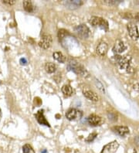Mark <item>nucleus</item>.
Returning a JSON list of instances; mask_svg holds the SVG:
<instances>
[{"instance_id": "1a4fd4ad", "label": "nucleus", "mask_w": 139, "mask_h": 153, "mask_svg": "<svg viewBox=\"0 0 139 153\" xmlns=\"http://www.w3.org/2000/svg\"><path fill=\"white\" fill-rule=\"evenodd\" d=\"M44 111L43 110H39L36 112V114H35V118L36 119V121H38V123L42 125H46V126H48L50 127V123H49L47 120L46 119L44 116V113H43Z\"/></svg>"}, {"instance_id": "dca6fc26", "label": "nucleus", "mask_w": 139, "mask_h": 153, "mask_svg": "<svg viewBox=\"0 0 139 153\" xmlns=\"http://www.w3.org/2000/svg\"><path fill=\"white\" fill-rule=\"evenodd\" d=\"M62 93L63 94V95L65 97H70L74 93V91H73V88H71V85H63V88L61 89Z\"/></svg>"}, {"instance_id": "c85d7f7f", "label": "nucleus", "mask_w": 139, "mask_h": 153, "mask_svg": "<svg viewBox=\"0 0 139 153\" xmlns=\"http://www.w3.org/2000/svg\"><path fill=\"white\" fill-rule=\"evenodd\" d=\"M135 18L137 19V20L139 21V13H138L135 16Z\"/></svg>"}, {"instance_id": "f03ea898", "label": "nucleus", "mask_w": 139, "mask_h": 153, "mask_svg": "<svg viewBox=\"0 0 139 153\" xmlns=\"http://www.w3.org/2000/svg\"><path fill=\"white\" fill-rule=\"evenodd\" d=\"M90 23L94 27H100L101 29H104L106 31L108 30V22L103 18H100V17L92 16L90 19Z\"/></svg>"}, {"instance_id": "6e6552de", "label": "nucleus", "mask_w": 139, "mask_h": 153, "mask_svg": "<svg viewBox=\"0 0 139 153\" xmlns=\"http://www.w3.org/2000/svg\"><path fill=\"white\" fill-rule=\"evenodd\" d=\"M128 33H129L130 36L133 39H138L139 38V32L138 30V27L135 24H134L132 22L128 23Z\"/></svg>"}, {"instance_id": "cd10ccee", "label": "nucleus", "mask_w": 139, "mask_h": 153, "mask_svg": "<svg viewBox=\"0 0 139 153\" xmlns=\"http://www.w3.org/2000/svg\"><path fill=\"white\" fill-rule=\"evenodd\" d=\"M135 142L137 143V145H138L139 146V136H138L137 138H135Z\"/></svg>"}, {"instance_id": "bb28decb", "label": "nucleus", "mask_w": 139, "mask_h": 153, "mask_svg": "<svg viewBox=\"0 0 139 153\" xmlns=\"http://www.w3.org/2000/svg\"><path fill=\"white\" fill-rule=\"evenodd\" d=\"M133 89L135 90V91H139V84H135L133 86Z\"/></svg>"}, {"instance_id": "0eeeda50", "label": "nucleus", "mask_w": 139, "mask_h": 153, "mask_svg": "<svg viewBox=\"0 0 139 153\" xmlns=\"http://www.w3.org/2000/svg\"><path fill=\"white\" fill-rule=\"evenodd\" d=\"M119 148V143L117 141H113L103 147L100 153H115Z\"/></svg>"}, {"instance_id": "a878e982", "label": "nucleus", "mask_w": 139, "mask_h": 153, "mask_svg": "<svg viewBox=\"0 0 139 153\" xmlns=\"http://www.w3.org/2000/svg\"><path fill=\"white\" fill-rule=\"evenodd\" d=\"M19 62H20V64H22V65H26L28 63L27 60H26V58H21L20 61Z\"/></svg>"}, {"instance_id": "a211bd4d", "label": "nucleus", "mask_w": 139, "mask_h": 153, "mask_svg": "<svg viewBox=\"0 0 139 153\" xmlns=\"http://www.w3.org/2000/svg\"><path fill=\"white\" fill-rule=\"evenodd\" d=\"M53 56H54V59L57 60L59 63H62V64L65 63V61H66V57L61 52H54Z\"/></svg>"}, {"instance_id": "f3484780", "label": "nucleus", "mask_w": 139, "mask_h": 153, "mask_svg": "<svg viewBox=\"0 0 139 153\" xmlns=\"http://www.w3.org/2000/svg\"><path fill=\"white\" fill-rule=\"evenodd\" d=\"M45 70L47 73L49 74H53L54 73L56 70V66L54 63H51V62H48L46 63V65H45Z\"/></svg>"}, {"instance_id": "6ab92c4d", "label": "nucleus", "mask_w": 139, "mask_h": 153, "mask_svg": "<svg viewBox=\"0 0 139 153\" xmlns=\"http://www.w3.org/2000/svg\"><path fill=\"white\" fill-rule=\"evenodd\" d=\"M22 5H23L24 10H26V12H28V13H32V12H33L34 6L31 1H24L23 3H22Z\"/></svg>"}, {"instance_id": "423d86ee", "label": "nucleus", "mask_w": 139, "mask_h": 153, "mask_svg": "<svg viewBox=\"0 0 139 153\" xmlns=\"http://www.w3.org/2000/svg\"><path fill=\"white\" fill-rule=\"evenodd\" d=\"M82 116H83V113L80 111L75 108L69 109L66 113V118L69 121H75V120L80 119Z\"/></svg>"}, {"instance_id": "5701e85b", "label": "nucleus", "mask_w": 139, "mask_h": 153, "mask_svg": "<svg viewBox=\"0 0 139 153\" xmlns=\"http://www.w3.org/2000/svg\"><path fill=\"white\" fill-rule=\"evenodd\" d=\"M97 135V134L96 133H92V134H90L89 136H88V138H87V139H86V142H92V141L94 140V139L95 138H96Z\"/></svg>"}, {"instance_id": "f8f14e48", "label": "nucleus", "mask_w": 139, "mask_h": 153, "mask_svg": "<svg viewBox=\"0 0 139 153\" xmlns=\"http://www.w3.org/2000/svg\"><path fill=\"white\" fill-rule=\"evenodd\" d=\"M127 49V46L125 45V43L123 41H120V40H118L117 43H115L114 46L113 47V52L115 53H121L124 51H125V50Z\"/></svg>"}, {"instance_id": "f257e3e1", "label": "nucleus", "mask_w": 139, "mask_h": 153, "mask_svg": "<svg viewBox=\"0 0 139 153\" xmlns=\"http://www.w3.org/2000/svg\"><path fill=\"white\" fill-rule=\"evenodd\" d=\"M68 68L75 74L82 76H88L89 74L81 64H80L75 60H70L68 63Z\"/></svg>"}, {"instance_id": "39448f33", "label": "nucleus", "mask_w": 139, "mask_h": 153, "mask_svg": "<svg viewBox=\"0 0 139 153\" xmlns=\"http://www.w3.org/2000/svg\"><path fill=\"white\" fill-rule=\"evenodd\" d=\"M74 30H75V32L78 34V36H79L81 39L88 38V36H90L89 28L84 24H81L76 26V27L74 28Z\"/></svg>"}, {"instance_id": "aec40b11", "label": "nucleus", "mask_w": 139, "mask_h": 153, "mask_svg": "<svg viewBox=\"0 0 139 153\" xmlns=\"http://www.w3.org/2000/svg\"><path fill=\"white\" fill-rule=\"evenodd\" d=\"M22 152L23 153H35L33 149L30 145L29 144H26L22 147Z\"/></svg>"}, {"instance_id": "4468645a", "label": "nucleus", "mask_w": 139, "mask_h": 153, "mask_svg": "<svg viewBox=\"0 0 139 153\" xmlns=\"http://www.w3.org/2000/svg\"><path fill=\"white\" fill-rule=\"evenodd\" d=\"M108 46L105 42H100L98 44V46L97 47L96 52L100 56H104V55H106L107 52H108Z\"/></svg>"}, {"instance_id": "393cba45", "label": "nucleus", "mask_w": 139, "mask_h": 153, "mask_svg": "<svg viewBox=\"0 0 139 153\" xmlns=\"http://www.w3.org/2000/svg\"><path fill=\"white\" fill-rule=\"evenodd\" d=\"M16 1L15 0H5V1H3V3L5 4H8V5H13V4H15Z\"/></svg>"}, {"instance_id": "c756f323", "label": "nucleus", "mask_w": 139, "mask_h": 153, "mask_svg": "<svg viewBox=\"0 0 139 153\" xmlns=\"http://www.w3.org/2000/svg\"><path fill=\"white\" fill-rule=\"evenodd\" d=\"M41 153H48V152H47V151H46V149H43L42 151H41Z\"/></svg>"}, {"instance_id": "4be33fe9", "label": "nucleus", "mask_w": 139, "mask_h": 153, "mask_svg": "<svg viewBox=\"0 0 139 153\" xmlns=\"http://www.w3.org/2000/svg\"><path fill=\"white\" fill-rule=\"evenodd\" d=\"M95 83H96V85H97V88H99V90H100V91L105 93V89H104V85H103V84H102L101 83H100L98 80H96Z\"/></svg>"}, {"instance_id": "2f4dec72", "label": "nucleus", "mask_w": 139, "mask_h": 153, "mask_svg": "<svg viewBox=\"0 0 139 153\" xmlns=\"http://www.w3.org/2000/svg\"><path fill=\"white\" fill-rule=\"evenodd\" d=\"M134 153H137V152H134Z\"/></svg>"}, {"instance_id": "9d476101", "label": "nucleus", "mask_w": 139, "mask_h": 153, "mask_svg": "<svg viewBox=\"0 0 139 153\" xmlns=\"http://www.w3.org/2000/svg\"><path fill=\"white\" fill-rule=\"evenodd\" d=\"M112 131L121 137L126 136L129 134V128L126 126H114L112 128Z\"/></svg>"}, {"instance_id": "7c9ffc66", "label": "nucleus", "mask_w": 139, "mask_h": 153, "mask_svg": "<svg viewBox=\"0 0 139 153\" xmlns=\"http://www.w3.org/2000/svg\"><path fill=\"white\" fill-rule=\"evenodd\" d=\"M1 116H2V111H1V109H0V118H1Z\"/></svg>"}, {"instance_id": "20e7f679", "label": "nucleus", "mask_w": 139, "mask_h": 153, "mask_svg": "<svg viewBox=\"0 0 139 153\" xmlns=\"http://www.w3.org/2000/svg\"><path fill=\"white\" fill-rule=\"evenodd\" d=\"M52 42L53 39L51 36L49 34H43L39 42V46L40 48L43 49V50H47L51 47Z\"/></svg>"}, {"instance_id": "412c9836", "label": "nucleus", "mask_w": 139, "mask_h": 153, "mask_svg": "<svg viewBox=\"0 0 139 153\" xmlns=\"http://www.w3.org/2000/svg\"><path fill=\"white\" fill-rule=\"evenodd\" d=\"M67 34H68V33H67V31H66L65 30H59V33H58V37H59V40H60V39H63Z\"/></svg>"}, {"instance_id": "7ed1b4c3", "label": "nucleus", "mask_w": 139, "mask_h": 153, "mask_svg": "<svg viewBox=\"0 0 139 153\" xmlns=\"http://www.w3.org/2000/svg\"><path fill=\"white\" fill-rule=\"evenodd\" d=\"M116 56V61L117 62L118 65L121 69L128 70L130 68V64H131V61H132V57L130 56Z\"/></svg>"}, {"instance_id": "ddd939ff", "label": "nucleus", "mask_w": 139, "mask_h": 153, "mask_svg": "<svg viewBox=\"0 0 139 153\" xmlns=\"http://www.w3.org/2000/svg\"><path fill=\"white\" fill-rule=\"evenodd\" d=\"M65 6L68 9H71V10H75L77 8L80 7V6L83 5V2L82 1H78V0H69L67 2H64Z\"/></svg>"}, {"instance_id": "b1692460", "label": "nucleus", "mask_w": 139, "mask_h": 153, "mask_svg": "<svg viewBox=\"0 0 139 153\" xmlns=\"http://www.w3.org/2000/svg\"><path fill=\"white\" fill-rule=\"evenodd\" d=\"M108 118H109V119L112 120V121H117V115L113 112L108 113Z\"/></svg>"}, {"instance_id": "2eb2a0df", "label": "nucleus", "mask_w": 139, "mask_h": 153, "mask_svg": "<svg viewBox=\"0 0 139 153\" xmlns=\"http://www.w3.org/2000/svg\"><path fill=\"white\" fill-rule=\"evenodd\" d=\"M83 95H84L85 97H87V99H89L90 101H94V102H97L99 100L98 96L94 92L92 91H90V90L83 91Z\"/></svg>"}, {"instance_id": "9b49d317", "label": "nucleus", "mask_w": 139, "mask_h": 153, "mask_svg": "<svg viewBox=\"0 0 139 153\" xmlns=\"http://www.w3.org/2000/svg\"><path fill=\"white\" fill-rule=\"evenodd\" d=\"M87 121L91 126H98V125H101L102 119L100 116L92 114L87 118Z\"/></svg>"}]
</instances>
